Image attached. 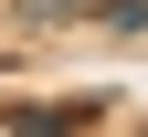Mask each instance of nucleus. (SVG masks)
<instances>
[{
    "label": "nucleus",
    "mask_w": 148,
    "mask_h": 137,
    "mask_svg": "<svg viewBox=\"0 0 148 137\" xmlns=\"http://www.w3.org/2000/svg\"><path fill=\"white\" fill-rule=\"evenodd\" d=\"M85 11H95V0H21V21H32V32H53V21H85Z\"/></svg>",
    "instance_id": "nucleus-2"
},
{
    "label": "nucleus",
    "mask_w": 148,
    "mask_h": 137,
    "mask_svg": "<svg viewBox=\"0 0 148 137\" xmlns=\"http://www.w3.org/2000/svg\"><path fill=\"white\" fill-rule=\"evenodd\" d=\"M95 127V106H11V137H74Z\"/></svg>",
    "instance_id": "nucleus-1"
},
{
    "label": "nucleus",
    "mask_w": 148,
    "mask_h": 137,
    "mask_svg": "<svg viewBox=\"0 0 148 137\" xmlns=\"http://www.w3.org/2000/svg\"><path fill=\"white\" fill-rule=\"evenodd\" d=\"M85 21H106V32H148V0H95Z\"/></svg>",
    "instance_id": "nucleus-3"
}]
</instances>
